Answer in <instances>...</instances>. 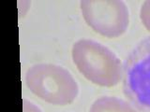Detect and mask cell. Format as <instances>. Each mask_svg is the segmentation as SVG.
<instances>
[{
  "label": "cell",
  "instance_id": "6da1fadb",
  "mask_svg": "<svg viewBox=\"0 0 150 112\" xmlns=\"http://www.w3.org/2000/svg\"><path fill=\"white\" fill-rule=\"evenodd\" d=\"M72 62L88 81L100 87L116 86L123 78V64L108 47L92 39H80L72 45Z\"/></svg>",
  "mask_w": 150,
  "mask_h": 112
},
{
  "label": "cell",
  "instance_id": "7a4b0ae2",
  "mask_svg": "<svg viewBox=\"0 0 150 112\" xmlns=\"http://www.w3.org/2000/svg\"><path fill=\"white\" fill-rule=\"evenodd\" d=\"M26 87L46 103L54 106H68L79 94L76 79L69 70L54 64H37L27 70Z\"/></svg>",
  "mask_w": 150,
  "mask_h": 112
},
{
  "label": "cell",
  "instance_id": "3957f363",
  "mask_svg": "<svg viewBox=\"0 0 150 112\" xmlns=\"http://www.w3.org/2000/svg\"><path fill=\"white\" fill-rule=\"evenodd\" d=\"M123 92L139 112H150V36L141 41L125 61Z\"/></svg>",
  "mask_w": 150,
  "mask_h": 112
},
{
  "label": "cell",
  "instance_id": "277c9868",
  "mask_svg": "<svg viewBox=\"0 0 150 112\" xmlns=\"http://www.w3.org/2000/svg\"><path fill=\"white\" fill-rule=\"evenodd\" d=\"M80 9L86 24L97 34L116 38L129 24V11L122 0H82Z\"/></svg>",
  "mask_w": 150,
  "mask_h": 112
},
{
  "label": "cell",
  "instance_id": "5b68a950",
  "mask_svg": "<svg viewBox=\"0 0 150 112\" xmlns=\"http://www.w3.org/2000/svg\"><path fill=\"white\" fill-rule=\"evenodd\" d=\"M89 112H139L123 99L115 96H102L93 102Z\"/></svg>",
  "mask_w": 150,
  "mask_h": 112
},
{
  "label": "cell",
  "instance_id": "8992f818",
  "mask_svg": "<svg viewBox=\"0 0 150 112\" xmlns=\"http://www.w3.org/2000/svg\"><path fill=\"white\" fill-rule=\"evenodd\" d=\"M140 19L148 32H150V0L144 1L140 9Z\"/></svg>",
  "mask_w": 150,
  "mask_h": 112
},
{
  "label": "cell",
  "instance_id": "52a82bcc",
  "mask_svg": "<svg viewBox=\"0 0 150 112\" xmlns=\"http://www.w3.org/2000/svg\"><path fill=\"white\" fill-rule=\"evenodd\" d=\"M23 112H41V110L35 104L26 100L25 98L23 99Z\"/></svg>",
  "mask_w": 150,
  "mask_h": 112
}]
</instances>
